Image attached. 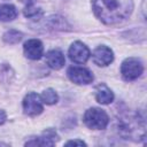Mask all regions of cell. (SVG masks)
I'll return each instance as SVG.
<instances>
[{"instance_id": "5b68a950", "label": "cell", "mask_w": 147, "mask_h": 147, "mask_svg": "<svg viewBox=\"0 0 147 147\" xmlns=\"http://www.w3.org/2000/svg\"><path fill=\"white\" fill-rule=\"evenodd\" d=\"M68 77L70 78L71 82L79 84V85H85L90 84L93 82V75L92 72L83 67H70L68 69Z\"/></svg>"}, {"instance_id": "5bb4252c", "label": "cell", "mask_w": 147, "mask_h": 147, "mask_svg": "<svg viewBox=\"0 0 147 147\" xmlns=\"http://www.w3.org/2000/svg\"><path fill=\"white\" fill-rule=\"evenodd\" d=\"M23 34L17 31V30H8L5 34H3V40L7 42V44H17L21 39H22Z\"/></svg>"}, {"instance_id": "9c48e42d", "label": "cell", "mask_w": 147, "mask_h": 147, "mask_svg": "<svg viewBox=\"0 0 147 147\" xmlns=\"http://www.w3.org/2000/svg\"><path fill=\"white\" fill-rule=\"evenodd\" d=\"M56 140H57L56 132L52 129H48L42 133V136L26 141L25 145L26 146H53Z\"/></svg>"}, {"instance_id": "6da1fadb", "label": "cell", "mask_w": 147, "mask_h": 147, "mask_svg": "<svg viewBox=\"0 0 147 147\" xmlns=\"http://www.w3.org/2000/svg\"><path fill=\"white\" fill-rule=\"evenodd\" d=\"M96 17L105 24H117L125 21L132 13V0H92Z\"/></svg>"}, {"instance_id": "8992f818", "label": "cell", "mask_w": 147, "mask_h": 147, "mask_svg": "<svg viewBox=\"0 0 147 147\" xmlns=\"http://www.w3.org/2000/svg\"><path fill=\"white\" fill-rule=\"evenodd\" d=\"M90 55V49L82 41H75L69 48V57L75 63H85Z\"/></svg>"}, {"instance_id": "52a82bcc", "label": "cell", "mask_w": 147, "mask_h": 147, "mask_svg": "<svg viewBox=\"0 0 147 147\" xmlns=\"http://www.w3.org/2000/svg\"><path fill=\"white\" fill-rule=\"evenodd\" d=\"M92 59L95 64H98L100 67H106L113 62L114 53L109 47L102 45L94 49V52L92 54Z\"/></svg>"}, {"instance_id": "3957f363", "label": "cell", "mask_w": 147, "mask_h": 147, "mask_svg": "<svg viewBox=\"0 0 147 147\" xmlns=\"http://www.w3.org/2000/svg\"><path fill=\"white\" fill-rule=\"evenodd\" d=\"M144 71L142 62L137 57H127L123 61L121 67V74L125 80L137 79Z\"/></svg>"}, {"instance_id": "2e32d148", "label": "cell", "mask_w": 147, "mask_h": 147, "mask_svg": "<svg viewBox=\"0 0 147 147\" xmlns=\"http://www.w3.org/2000/svg\"><path fill=\"white\" fill-rule=\"evenodd\" d=\"M65 145L67 146H70V145H78V146H85L86 144L83 141V140H70V141H68V142H65Z\"/></svg>"}, {"instance_id": "4fadbf2b", "label": "cell", "mask_w": 147, "mask_h": 147, "mask_svg": "<svg viewBox=\"0 0 147 147\" xmlns=\"http://www.w3.org/2000/svg\"><path fill=\"white\" fill-rule=\"evenodd\" d=\"M40 98H41V101H42L44 103H46V105H54V103H56L57 100H59V96H57L56 92H55L53 88H47V90H45V91L42 92V94H41Z\"/></svg>"}, {"instance_id": "e0dca14e", "label": "cell", "mask_w": 147, "mask_h": 147, "mask_svg": "<svg viewBox=\"0 0 147 147\" xmlns=\"http://www.w3.org/2000/svg\"><path fill=\"white\" fill-rule=\"evenodd\" d=\"M6 118H7L6 113H5L3 110H1V109H0V125H1V124H3V123L6 122Z\"/></svg>"}, {"instance_id": "7c38bea8", "label": "cell", "mask_w": 147, "mask_h": 147, "mask_svg": "<svg viewBox=\"0 0 147 147\" xmlns=\"http://www.w3.org/2000/svg\"><path fill=\"white\" fill-rule=\"evenodd\" d=\"M16 16H17V10L13 5L9 3L0 5V21L9 22L16 18Z\"/></svg>"}, {"instance_id": "7a4b0ae2", "label": "cell", "mask_w": 147, "mask_h": 147, "mask_svg": "<svg viewBox=\"0 0 147 147\" xmlns=\"http://www.w3.org/2000/svg\"><path fill=\"white\" fill-rule=\"evenodd\" d=\"M84 123L93 130H103L109 123L107 113L100 108H90L84 114Z\"/></svg>"}, {"instance_id": "ac0fdd59", "label": "cell", "mask_w": 147, "mask_h": 147, "mask_svg": "<svg viewBox=\"0 0 147 147\" xmlns=\"http://www.w3.org/2000/svg\"><path fill=\"white\" fill-rule=\"evenodd\" d=\"M20 1H22V2L25 3L26 6H30V5H33V2H34L36 0H20Z\"/></svg>"}, {"instance_id": "30bf717a", "label": "cell", "mask_w": 147, "mask_h": 147, "mask_svg": "<svg viewBox=\"0 0 147 147\" xmlns=\"http://www.w3.org/2000/svg\"><path fill=\"white\" fill-rule=\"evenodd\" d=\"M46 62L52 69L59 70L64 65L65 59L60 49H52L46 54Z\"/></svg>"}, {"instance_id": "277c9868", "label": "cell", "mask_w": 147, "mask_h": 147, "mask_svg": "<svg viewBox=\"0 0 147 147\" xmlns=\"http://www.w3.org/2000/svg\"><path fill=\"white\" fill-rule=\"evenodd\" d=\"M23 109H24V113L29 116L39 115L44 110L41 98L34 92L28 93L23 100Z\"/></svg>"}, {"instance_id": "ba28073f", "label": "cell", "mask_w": 147, "mask_h": 147, "mask_svg": "<svg viewBox=\"0 0 147 147\" xmlns=\"http://www.w3.org/2000/svg\"><path fill=\"white\" fill-rule=\"evenodd\" d=\"M23 49H24V54H25V56L28 59H30V60H38L42 55L44 46H42L40 40H38V39H30V40H28L24 44Z\"/></svg>"}, {"instance_id": "9a60e30c", "label": "cell", "mask_w": 147, "mask_h": 147, "mask_svg": "<svg viewBox=\"0 0 147 147\" xmlns=\"http://www.w3.org/2000/svg\"><path fill=\"white\" fill-rule=\"evenodd\" d=\"M24 15H25L28 18L39 20V18L41 17V15H42V11H41V9L33 7V5H30V6H26V7H25V9H24Z\"/></svg>"}, {"instance_id": "8fae6325", "label": "cell", "mask_w": 147, "mask_h": 147, "mask_svg": "<svg viewBox=\"0 0 147 147\" xmlns=\"http://www.w3.org/2000/svg\"><path fill=\"white\" fill-rule=\"evenodd\" d=\"M95 99L101 105H108L114 100V93L108 86L101 84L95 90Z\"/></svg>"}]
</instances>
